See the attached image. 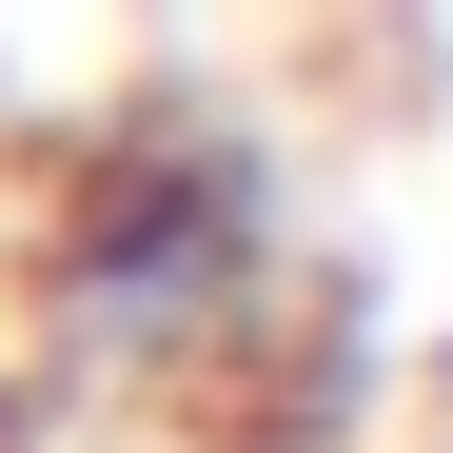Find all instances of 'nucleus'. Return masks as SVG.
<instances>
[{
	"label": "nucleus",
	"instance_id": "nucleus-1",
	"mask_svg": "<svg viewBox=\"0 0 453 453\" xmlns=\"http://www.w3.org/2000/svg\"><path fill=\"white\" fill-rule=\"evenodd\" d=\"M20 296H40V355L99 374V395H178V374L257 355L296 316V178H276V138L197 119V99L80 138L59 197H40Z\"/></svg>",
	"mask_w": 453,
	"mask_h": 453
}]
</instances>
